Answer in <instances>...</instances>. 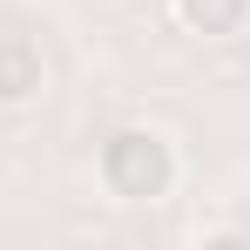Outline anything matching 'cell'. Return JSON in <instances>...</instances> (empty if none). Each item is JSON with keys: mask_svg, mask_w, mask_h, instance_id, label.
<instances>
[{"mask_svg": "<svg viewBox=\"0 0 250 250\" xmlns=\"http://www.w3.org/2000/svg\"><path fill=\"white\" fill-rule=\"evenodd\" d=\"M95 183H102V196L108 203H128V209H156L176 196V183H183V149H176V135L156 122H122L102 135V149H95Z\"/></svg>", "mask_w": 250, "mask_h": 250, "instance_id": "obj_1", "label": "cell"}, {"mask_svg": "<svg viewBox=\"0 0 250 250\" xmlns=\"http://www.w3.org/2000/svg\"><path fill=\"white\" fill-rule=\"evenodd\" d=\"M47 95V54L34 34H0V108H34Z\"/></svg>", "mask_w": 250, "mask_h": 250, "instance_id": "obj_2", "label": "cell"}, {"mask_svg": "<svg viewBox=\"0 0 250 250\" xmlns=\"http://www.w3.org/2000/svg\"><path fill=\"white\" fill-rule=\"evenodd\" d=\"M169 21L196 41H244L250 34V0H169Z\"/></svg>", "mask_w": 250, "mask_h": 250, "instance_id": "obj_3", "label": "cell"}]
</instances>
